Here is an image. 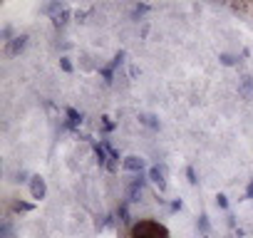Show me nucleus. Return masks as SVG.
<instances>
[{
  "instance_id": "1",
  "label": "nucleus",
  "mask_w": 253,
  "mask_h": 238,
  "mask_svg": "<svg viewBox=\"0 0 253 238\" xmlns=\"http://www.w3.org/2000/svg\"><path fill=\"white\" fill-rule=\"evenodd\" d=\"M147 181H149V174H144V171L134 174L132 181H129V186H126V201H129V203H139L142 196H144V186H147Z\"/></svg>"
},
{
  "instance_id": "2",
  "label": "nucleus",
  "mask_w": 253,
  "mask_h": 238,
  "mask_svg": "<svg viewBox=\"0 0 253 238\" xmlns=\"http://www.w3.org/2000/svg\"><path fill=\"white\" fill-rule=\"evenodd\" d=\"M147 174H149V181L164 194V191H167V166H164V164H154Z\"/></svg>"
},
{
  "instance_id": "3",
  "label": "nucleus",
  "mask_w": 253,
  "mask_h": 238,
  "mask_svg": "<svg viewBox=\"0 0 253 238\" xmlns=\"http://www.w3.org/2000/svg\"><path fill=\"white\" fill-rule=\"evenodd\" d=\"M28 40H30V38H28L25 33H23V35H15L10 42H5V55H8V57H18V55L28 47Z\"/></svg>"
},
{
  "instance_id": "4",
  "label": "nucleus",
  "mask_w": 253,
  "mask_h": 238,
  "mask_svg": "<svg viewBox=\"0 0 253 238\" xmlns=\"http://www.w3.org/2000/svg\"><path fill=\"white\" fill-rule=\"evenodd\" d=\"M144 166H147V161L137 154H129V157L122 159V169L129 171V174H139V171H144Z\"/></svg>"
},
{
  "instance_id": "5",
  "label": "nucleus",
  "mask_w": 253,
  "mask_h": 238,
  "mask_svg": "<svg viewBox=\"0 0 253 238\" xmlns=\"http://www.w3.org/2000/svg\"><path fill=\"white\" fill-rule=\"evenodd\" d=\"M30 196H33L35 201H42V198L47 196V184H45V179H42L40 174H35V176L30 179Z\"/></svg>"
},
{
  "instance_id": "6",
  "label": "nucleus",
  "mask_w": 253,
  "mask_h": 238,
  "mask_svg": "<svg viewBox=\"0 0 253 238\" xmlns=\"http://www.w3.org/2000/svg\"><path fill=\"white\" fill-rule=\"evenodd\" d=\"M114 216H117V221H119L122 226H132V216H129V201L124 198V201L117 206V213H114Z\"/></svg>"
},
{
  "instance_id": "7",
  "label": "nucleus",
  "mask_w": 253,
  "mask_h": 238,
  "mask_svg": "<svg viewBox=\"0 0 253 238\" xmlns=\"http://www.w3.org/2000/svg\"><path fill=\"white\" fill-rule=\"evenodd\" d=\"M238 92H241L243 99H253V77H251V75L241 77V82H238Z\"/></svg>"
},
{
  "instance_id": "8",
  "label": "nucleus",
  "mask_w": 253,
  "mask_h": 238,
  "mask_svg": "<svg viewBox=\"0 0 253 238\" xmlns=\"http://www.w3.org/2000/svg\"><path fill=\"white\" fill-rule=\"evenodd\" d=\"M139 124H144L147 129H152V132H157L162 124H159V117L157 114H149V112H142L139 114Z\"/></svg>"
},
{
  "instance_id": "9",
  "label": "nucleus",
  "mask_w": 253,
  "mask_h": 238,
  "mask_svg": "<svg viewBox=\"0 0 253 238\" xmlns=\"http://www.w3.org/2000/svg\"><path fill=\"white\" fill-rule=\"evenodd\" d=\"M70 18H75V13H72L70 8H65V10H60L57 15H52V25L60 30V28H65V25L70 23Z\"/></svg>"
},
{
  "instance_id": "10",
  "label": "nucleus",
  "mask_w": 253,
  "mask_h": 238,
  "mask_svg": "<svg viewBox=\"0 0 253 238\" xmlns=\"http://www.w3.org/2000/svg\"><path fill=\"white\" fill-rule=\"evenodd\" d=\"M82 124V114L77 112V109H67V122H65V129H75V127H80Z\"/></svg>"
},
{
  "instance_id": "11",
  "label": "nucleus",
  "mask_w": 253,
  "mask_h": 238,
  "mask_svg": "<svg viewBox=\"0 0 253 238\" xmlns=\"http://www.w3.org/2000/svg\"><path fill=\"white\" fill-rule=\"evenodd\" d=\"M60 10H65V0H50V3L42 8V13H45V15H50V18H52V15H57Z\"/></svg>"
},
{
  "instance_id": "12",
  "label": "nucleus",
  "mask_w": 253,
  "mask_h": 238,
  "mask_svg": "<svg viewBox=\"0 0 253 238\" xmlns=\"http://www.w3.org/2000/svg\"><path fill=\"white\" fill-rule=\"evenodd\" d=\"M94 157H97V164H99V166H107V161H109V152H107L104 144H94Z\"/></svg>"
},
{
  "instance_id": "13",
  "label": "nucleus",
  "mask_w": 253,
  "mask_h": 238,
  "mask_svg": "<svg viewBox=\"0 0 253 238\" xmlns=\"http://www.w3.org/2000/svg\"><path fill=\"white\" fill-rule=\"evenodd\" d=\"M0 238H15V228H13V221L5 218L0 223Z\"/></svg>"
},
{
  "instance_id": "14",
  "label": "nucleus",
  "mask_w": 253,
  "mask_h": 238,
  "mask_svg": "<svg viewBox=\"0 0 253 238\" xmlns=\"http://www.w3.org/2000/svg\"><path fill=\"white\" fill-rule=\"evenodd\" d=\"M35 206L33 203H28V201H15L13 203V213H30Z\"/></svg>"
},
{
  "instance_id": "15",
  "label": "nucleus",
  "mask_w": 253,
  "mask_h": 238,
  "mask_svg": "<svg viewBox=\"0 0 253 238\" xmlns=\"http://www.w3.org/2000/svg\"><path fill=\"white\" fill-rule=\"evenodd\" d=\"M147 13H149V5H147V3H139V5H134L132 18H134V20H139V18H144Z\"/></svg>"
},
{
  "instance_id": "16",
  "label": "nucleus",
  "mask_w": 253,
  "mask_h": 238,
  "mask_svg": "<svg viewBox=\"0 0 253 238\" xmlns=\"http://www.w3.org/2000/svg\"><path fill=\"white\" fill-rule=\"evenodd\" d=\"M196 226H199V231L206 236V233H209V226H211V223H209V216H206V213H201V216H199V221H196Z\"/></svg>"
},
{
  "instance_id": "17",
  "label": "nucleus",
  "mask_w": 253,
  "mask_h": 238,
  "mask_svg": "<svg viewBox=\"0 0 253 238\" xmlns=\"http://www.w3.org/2000/svg\"><path fill=\"white\" fill-rule=\"evenodd\" d=\"M218 60H221V65H226V67H233V65L238 62V57H233V55H228V52H223Z\"/></svg>"
},
{
  "instance_id": "18",
  "label": "nucleus",
  "mask_w": 253,
  "mask_h": 238,
  "mask_svg": "<svg viewBox=\"0 0 253 238\" xmlns=\"http://www.w3.org/2000/svg\"><path fill=\"white\" fill-rule=\"evenodd\" d=\"M99 75L104 77V82H107V84H112V79H114V67H102V70H99Z\"/></svg>"
},
{
  "instance_id": "19",
  "label": "nucleus",
  "mask_w": 253,
  "mask_h": 238,
  "mask_svg": "<svg viewBox=\"0 0 253 238\" xmlns=\"http://www.w3.org/2000/svg\"><path fill=\"white\" fill-rule=\"evenodd\" d=\"M124 57H126V52H124V50H119V52L114 55V60H112V65H109V67H114V70H117V67H122Z\"/></svg>"
},
{
  "instance_id": "20",
  "label": "nucleus",
  "mask_w": 253,
  "mask_h": 238,
  "mask_svg": "<svg viewBox=\"0 0 253 238\" xmlns=\"http://www.w3.org/2000/svg\"><path fill=\"white\" fill-rule=\"evenodd\" d=\"M186 179H189V184H199V179H196V171H194V166H186Z\"/></svg>"
},
{
  "instance_id": "21",
  "label": "nucleus",
  "mask_w": 253,
  "mask_h": 238,
  "mask_svg": "<svg viewBox=\"0 0 253 238\" xmlns=\"http://www.w3.org/2000/svg\"><path fill=\"white\" fill-rule=\"evenodd\" d=\"M30 179H33V176H30L28 171H18V176H15V181H18V184H25V181H30Z\"/></svg>"
},
{
  "instance_id": "22",
  "label": "nucleus",
  "mask_w": 253,
  "mask_h": 238,
  "mask_svg": "<svg viewBox=\"0 0 253 238\" xmlns=\"http://www.w3.org/2000/svg\"><path fill=\"white\" fill-rule=\"evenodd\" d=\"M216 206H218V208H228V198H226L223 194H218V196H216Z\"/></svg>"
},
{
  "instance_id": "23",
  "label": "nucleus",
  "mask_w": 253,
  "mask_h": 238,
  "mask_svg": "<svg viewBox=\"0 0 253 238\" xmlns=\"http://www.w3.org/2000/svg\"><path fill=\"white\" fill-rule=\"evenodd\" d=\"M3 40H5V42H10V40H13V28H10V25H5V28H3Z\"/></svg>"
},
{
  "instance_id": "24",
  "label": "nucleus",
  "mask_w": 253,
  "mask_h": 238,
  "mask_svg": "<svg viewBox=\"0 0 253 238\" xmlns=\"http://www.w3.org/2000/svg\"><path fill=\"white\" fill-rule=\"evenodd\" d=\"M60 67H62L65 72H72V62H70L67 57H60Z\"/></svg>"
},
{
  "instance_id": "25",
  "label": "nucleus",
  "mask_w": 253,
  "mask_h": 238,
  "mask_svg": "<svg viewBox=\"0 0 253 238\" xmlns=\"http://www.w3.org/2000/svg\"><path fill=\"white\" fill-rule=\"evenodd\" d=\"M102 127H104L107 132H112V129H114V124L109 122V119H107V117H102Z\"/></svg>"
},
{
  "instance_id": "26",
  "label": "nucleus",
  "mask_w": 253,
  "mask_h": 238,
  "mask_svg": "<svg viewBox=\"0 0 253 238\" xmlns=\"http://www.w3.org/2000/svg\"><path fill=\"white\" fill-rule=\"evenodd\" d=\"M181 206H184V203H181V198H176V201H171V206H169V208H171V211H181Z\"/></svg>"
},
{
  "instance_id": "27",
  "label": "nucleus",
  "mask_w": 253,
  "mask_h": 238,
  "mask_svg": "<svg viewBox=\"0 0 253 238\" xmlns=\"http://www.w3.org/2000/svg\"><path fill=\"white\" fill-rule=\"evenodd\" d=\"M246 198H253V179H251V184H248V189H246Z\"/></svg>"
},
{
  "instance_id": "28",
  "label": "nucleus",
  "mask_w": 253,
  "mask_h": 238,
  "mask_svg": "<svg viewBox=\"0 0 253 238\" xmlns=\"http://www.w3.org/2000/svg\"><path fill=\"white\" fill-rule=\"evenodd\" d=\"M84 18H87V13H75V20L77 23H84Z\"/></svg>"
},
{
  "instance_id": "29",
  "label": "nucleus",
  "mask_w": 253,
  "mask_h": 238,
  "mask_svg": "<svg viewBox=\"0 0 253 238\" xmlns=\"http://www.w3.org/2000/svg\"><path fill=\"white\" fill-rule=\"evenodd\" d=\"M204 238H209V236H204Z\"/></svg>"
}]
</instances>
